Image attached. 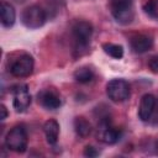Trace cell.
I'll use <instances>...</instances> for the list:
<instances>
[{
    "mask_svg": "<svg viewBox=\"0 0 158 158\" xmlns=\"http://www.w3.org/2000/svg\"><path fill=\"white\" fill-rule=\"evenodd\" d=\"M148 67L153 73H158V54L151 57V59L148 62Z\"/></svg>",
    "mask_w": 158,
    "mask_h": 158,
    "instance_id": "cell-18",
    "label": "cell"
},
{
    "mask_svg": "<svg viewBox=\"0 0 158 158\" xmlns=\"http://www.w3.org/2000/svg\"><path fill=\"white\" fill-rule=\"evenodd\" d=\"M14 96V107L17 112L25 111L31 104V94L28 91V86L26 84H17L12 88Z\"/></svg>",
    "mask_w": 158,
    "mask_h": 158,
    "instance_id": "cell-6",
    "label": "cell"
},
{
    "mask_svg": "<svg viewBox=\"0 0 158 158\" xmlns=\"http://www.w3.org/2000/svg\"><path fill=\"white\" fill-rule=\"evenodd\" d=\"M46 139L49 144H56L59 136V123L56 120H48L43 125Z\"/></svg>",
    "mask_w": 158,
    "mask_h": 158,
    "instance_id": "cell-12",
    "label": "cell"
},
{
    "mask_svg": "<svg viewBox=\"0 0 158 158\" xmlns=\"http://www.w3.org/2000/svg\"><path fill=\"white\" fill-rule=\"evenodd\" d=\"M33 70V58L30 54H22L11 65L10 72L16 78L28 77Z\"/></svg>",
    "mask_w": 158,
    "mask_h": 158,
    "instance_id": "cell-8",
    "label": "cell"
},
{
    "mask_svg": "<svg viewBox=\"0 0 158 158\" xmlns=\"http://www.w3.org/2000/svg\"><path fill=\"white\" fill-rule=\"evenodd\" d=\"M121 137L120 130L112 127L110 125V121L106 118H102L100 123L98 125V138L106 143V144H114L116 143Z\"/></svg>",
    "mask_w": 158,
    "mask_h": 158,
    "instance_id": "cell-7",
    "label": "cell"
},
{
    "mask_svg": "<svg viewBox=\"0 0 158 158\" xmlns=\"http://www.w3.org/2000/svg\"><path fill=\"white\" fill-rule=\"evenodd\" d=\"M143 9L149 17L158 20V0H148Z\"/></svg>",
    "mask_w": 158,
    "mask_h": 158,
    "instance_id": "cell-17",
    "label": "cell"
},
{
    "mask_svg": "<svg viewBox=\"0 0 158 158\" xmlns=\"http://www.w3.org/2000/svg\"><path fill=\"white\" fill-rule=\"evenodd\" d=\"M102 49L106 54H109L110 57L115 58V59H120L123 56V48L120 44H114V43H104L102 44Z\"/></svg>",
    "mask_w": 158,
    "mask_h": 158,
    "instance_id": "cell-16",
    "label": "cell"
},
{
    "mask_svg": "<svg viewBox=\"0 0 158 158\" xmlns=\"http://www.w3.org/2000/svg\"><path fill=\"white\" fill-rule=\"evenodd\" d=\"M0 110H1V120H5L6 118V116H7V110H6V107L4 106V105H1L0 106Z\"/></svg>",
    "mask_w": 158,
    "mask_h": 158,
    "instance_id": "cell-20",
    "label": "cell"
},
{
    "mask_svg": "<svg viewBox=\"0 0 158 158\" xmlns=\"http://www.w3.org/2000/svg\"><path fill=\"white\" fill-rule=\"evenodd\" d=\"M93 36V26L88 21H77L73 26V37L75 42V51H86Z\"/></svg>",
    "mask_w": 158,
    "mask_h": 158,
    "instance_id": "cell-1",
    "label": "cell"
},
{
    "mask_svg": "<svg viewBox=\"0 0 158 158\" xmlns=\"http://www.w3.org/2000/svg\"><path fill=\"white\" fill-rule=\"evenodd\" d=\"M106 94L114 102H122L130 96V85L123 79H112L106 85Z\"/></svg>",
    "mask_w": 158,
    "mask_h": 158,
    "instance_id": "cell-5",
    "label": "cell"
},
{
    "mask_svg": "<svg viewBox=\"0 0 158 158\" xmlns=\"http://www.w3.org/2000/svg\"><path fill=\"white\" fill-rule=\"evenodd\" d=\"M38 102L47 110H56L62 105L59 96L52 90H42L38 94Z\"/></svg>",
    "mask_w": 158,
    "mask_h": 158,
    "instance_id": "cell-10",
    "label": "cell"
},
{
    "mask_svg": "<svg viewBox=\"0 0 158 158\" xmlns=\"http://www.w3.org/2000/svg\"><path fill=\"white\" fill-rule=\"evenodd\" d=\"M0 14H1V23L5 27H11L15 23L16 12L11 4L9 2H1L0 6Z\"/></svg>",
    "mask_w": 158,
    "mask_h": 158,
    "instance_id": "cell-13",
    "label": "cell"
},
{
    "mask_svg": "<svg viewBox=\"0 0 158 158\" xmlns=\"http://www.w3.org/2000/svg\"><path fill=\"white\" fill-rule=\"evenodd\" d=\"M84 156L91 158V157H96V156H99V152H98L93 146H86V147L84 148Z\"/></svg>",
    "mask_w": 158,
    "mask_h": 158,
    "instance_id": "cell-19",
    "label": "cell"
},
{
    "mask_svg": "<svg viewBox=\"0 0 158 158\" xmlns=\"http://www.w3.org/2000/svg\"><path fill=\"white\" fill-rule=\"evenodd\" d=\"M156 151H157V153H158V142H157V144H156Z\"/></svg>",
    "mask_w": 158,
    "mask_h": 158,
    "instance_id": "cell-21",
    "label": "cell"
},
{
    "mask_svg": "<svg viewBox=\"0 0 158 158\" xmlns=\"http://www.w3.org/2000/svg\"><path fill=\"white\" fill-rule=\"evenodd\" d=\"M93 78H94V73H93V70L89 67L78 68L74 72V79L78 83H83V84L84 83H89V81H91Z\"/></svg>",
    "mask_w": 158,
    "mask_h": 158,
    "instance_id": "cell-15",
    "label": "cell"
},
{
    "mask_svg": "<svg viewBox=\"0 0 158 158\" xmlns=\"http://www.w3.org/2000/svg\"><path fill=\"white\" fill-rule=\"evenodd\" d=\"M156 106V98L152 94H144L141 99L138 107V116L142 121H148Z\"/></svg>",
    "mask_w": 158,
    "mask_h": 158,
    "instance_id": "cell-9",
    "label": "cell"
},
{
    "mask_svg": "<svg viewBox=\"0 0 158 158\" xmlns=\"http://www.w3.org/2000/svg\"><path fill=\"white\" fill-rule=\"evenodd\" d=\"M74 128H75L77 135L79 137H81V138L88 137L90 135V132H91V125H90V122L86 118L81 117V116L75 117V120H74Z\"/></svg>",
    "mask_w": 158,
    "mask_h": 158,
    "instance_id": "cell-14",
    "label": "cell"
},
{
    "mask_svg": "<svg viewBox=\"0 0 158 158\" xmlns=\"http://www.w3.org/2000/svg\"><path fill=\"white\" fill-rule=\"evenodd\" d=\"M46 20V11L37 5L26 7L21 14V21L27 28H38L44 25Z\"/></svg>",
    "mask_w": 158,
    "mask_h": 158,
    "instance_id": "cell-4",
    "label": "cell"
},
{
    "mask_svg": "<svg viewBox=\"0 0 158 158\" xmlns=\"http://www.w3.org/2000/svg\"><path fill=\"white\" fill-rule=\"evenodd\" d=\"M130 43L135 53H144L153 47V40L146 35H137L132 37Z\"/></svg>",
    "mask_w": 158,
    "mask_h": 158,
    "instance_id": "cell-11",
    "label": "cell"
},
{
    "mask_svg": "<svg viewBox=\"0 0 158 158\" xmlns=\"http://www.w3.org/2000/svg\"><path fill=\"white\" fill-rule=\"evenodd\" d=\"M5 146L10 151L22 153L27 148V133L26 130L22 126H15L12 127L6 137H5Z\"/></svg>",
    "mask_w": 158,
    "mask_h": 158,
    "instance_id": "cell-2",
    "label": "cell"
},
{
    "mask_svg": "<svg viewBox=\"0 0 158 158\" xmlns=\"http://www.w3.org/2000/svg\"><path fill=\"white\" fill-rule=\"evenodd\" d=\"M111 12L114 19L121 25L132 22L135 17L132 0H114L111 4Z\"/></svg>",
    "mask_w": 158,
    "mask_h": 158,
    "instance_id": "cell-3",
    "label": "cell"
}]
</instances>
